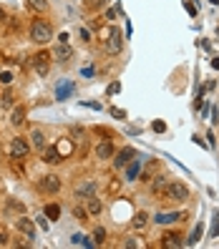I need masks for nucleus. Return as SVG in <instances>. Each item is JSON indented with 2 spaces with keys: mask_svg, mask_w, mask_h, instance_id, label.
Instances as JSON below:
<instances>
[{
  "mask_svg": "<svg viewBox=\"0 0 219 249\" xmlns=\"http://www.w3.org/2000/svg\"><path fill=\"white\" fill-rule=\"evenodd\" d=\"M16 227H18V231L23 234L25 239H36V224H33L28 216L20 214V216H18V222H16Z\"/></svg>",
  "mask_w": 219,
  "mask_h": 249,
  "instance_id": "0eeeda50",
  "label": "nucleus"
},
{
  "mask_svg": "<svg viewBox=\"0 0 219 249\" xmlns=\"http://www.w3.org/2000/svg\"><path fill=\"white\" fill-rule=\"evenodd\" d=\"M53 38V28L48 20H43V18H36L33 25H31V40L40 43V46H46V43Z\"/></svg>",
  "mask_w": 219,
  "mask_h": 249,
  "instance_id": "f257e3e1",
  "label": "nucleus"
},
{
  "mask_svg": "<svg viewBox=\"0 0 219 249\" xmlns=\"http://www.w3.org/2000/svg\"><path fill=\"white\" fill-rule=\"evenodd\" d=\"M43 161H46V164H61L63 156L58 154L55 146H46V149H43Z\"/></svg>",
  "mask_w": 219,
  "mask_h": 249,
  "instance_id": "f8f14e48",
  "label": "nucleus"
},
{
  "mask_svg": "<svg viewBox=\"0 0 219 249\" xmlns=\"http://www.w3.org/2000/svg\"><path fill=\"white\" fill-rule=\"evenodd\" d=\"M164 247H169V249L182 247V237H179V234H169V237L164 239Z\"/></svg>",
  "mask_w": 219,
  "mask_h": 249,
  "instance_id": "412c9836",
  "label": "nucleus"
},
{
  "mask_svg": "<svg viewBox=\"0 0 219 249\" xmlns=\"http://www.w3.org/2000/svg\"><path fill=\"white\" fill-rule=\"evenodd\" d=\"M0 81H3V83H10L13 76H10V73H3V76H0Z\"/></svg>",
  "mask_w": 219,
  "mask_h": 249,
  "instance_id": "72a5a7b5",
  "label": "nucleus"
},
{
  "mask_svg": "<svg viewBox=\"0 0 219 249\" xmlns=\"http://www.w3.org/2000/svg\"><path fill=\"white\" fill-rule=\"evenodd\" d=\"M10 124H13V126H23V124H25V108H23V106H16V108H13Z\"/></svg>",
  "mask_w": 219,
  "mask_h": 249,
  "instance_id": "4468645a",
  "label": "nucleus"
},
{
  "mask_svg": "<svg viewBox=\"0 0 219 249\" xmlns=\"http://www.w3.org/2000/svg\"><path fill=\"white\" fill-rule=\"evenodd\" d=\"M0 104H3V106H10V104H13V93H10V91H5L3 96H0Z\"/></svg>",
  "mask_w": 219,
  "mask_h": 249,
  "instance_id": "cd10ccee",
  "label": "nucleus"
},
{
  "mask_svg": "<svg viewBox=\"0 0 219 249\" xmlns=\"http://www.w3.org/2000/svg\"><path fill=\"white\" fill-rule=\"evenodd\" d=\"M121 244H124V247H139V242H134V239H124Z\"/></svg>",
  "mask_w": 219,
  "mask_h": 249,
  "instance_id": "473e14b6",
  "label": "nucleus"
},
{
  "mask_svg": "<svg viewBox=\"0 0 219 249\" xmlns=\"http://www.w3.org/2000/svg\"><path fill=\"white\" fill-rule=\"evenodd\" d=\"M71 93H73V83H63V86H58V91H55L58 101H66Z\"/></svg>",
  "mask_w": 219,
  "mask_h": 249,
  "instance_id": "6ab92c4d",
  "label": "nucleus"
},
{
  "mask_svg": "<svg viewBox=\"0 0 219 249\" xmlns=\"http://www.w3.org/2000/svg\"><path fill=\"white\" fill-rule=\"evenodd\" d=\"M86 3H91V5H104L106 0H86Z\"/></svg>",
  "mask_w": 219,
  "mask_h": 249,
  "instance_id": "e433bc0d",
  "label": "nucleus"
},
{
  "mask_svg": "<svg viewBox=\"0 0 219 249\" xmlns=\"http://www.w3.org/2000/svg\"><path fill=\"white\" fill-rule=\"evenodd\" d=\"M119 89H121L119 83H111V86H109V93H119Z\"/></svg>",
  "mask_w": 219,
  "mask_h": 249,
  "instance_id": "2f4dec72",
  "label": "nucleus"
},
{
  "mask_svg": "<svg viewBox=\"0 0 219 249\" xmlns=\"http://www.w3.org/2000/svg\"><path fill=\"white\" fill-rule=\"evenodd\" d=\"M199 237H201V227H197V229L192 231V237H189V244H197V242H199Z\"/></svg>",
  "mask_w": 219,
  "mask_h": 249,
  "instance_id": "c85d7f7f",
  "label": "nucleus"
},
{
  "mask_svg": "<svg viewBox=\"0 0 219 249\" xmlns=\"http://www.w3.org/2000/svg\"><path fill=\"white\" fill-rule=\"evenodd\" d=\"M48 61H51V53H46V51H40V53H36V55L31 58L33 68H36V71L40 73V76H43V73L48 71Z\"/></svg>",
  "mask_w": 219,
  "mask_h": 249,
  "instance_id": "9d476101",
  "label": "nucleus"
},
{
  "mask_svg": "<svg viewBox=\"0 0 219 249\" xmlns=\"http://www.w3.org/2000/svg\"><path fill=\"white\" fill-rule=\"evenodd\" d=\"M46 216L51 219V222H55V219L61 216V207H58V204H48V207H46Z\"/></svg>",
  "mask_w": 219,
  "mask_h": 249,
  "instance_id": "4be33fe9",
  "label": "nucleus"
},
{
  "mask_svg": "<svg viewBox=\"0 0 219 249\" xmlns=\"http://www.w3.org/2000/svg\"><path fill=\"white\" fill-rule=\"evenodd\" d=\"M73 214H76V216L81 219V222H86V216H89V212H86V209H81V207H76V209H73Z\"/></svg>",
  "mask_w": 219,
  "mask_h": 249,
  "instance_id": "c756f323",
  "label": "nucleus"
},
{
  "mask_svg": "<svg viewBox=\"0 0 219 249\" xmlns=\"http://www.w3.org/2000/svg\"><path fill=\"white\" fill-rule=\"evenodd\" d=\"M146 224H149V216H146L144 212L136 214V216H134V222H131V227H134V229H144Z\"/></svg>",
  "mask_w": 219,
  "mask_h": 249,
  "instance_id": "aec40b11",
  "label": "nucleus"
},
{
  "mask_svg": "<svg viewBox=\"0 0 219 249\" xmlns=\"http://www.w3.org/2000/svg\"><path fill=\"white\" fill-rule=\"evenodd\" d=\"M184 219H186L184 212H159V214L154 216V222H156L159 227H166V224H174V222H184Z\"/></svg>",
  "mask_w": 219,
  "mask_h": 249,
  "instance_id": "423d86ee",
  "label": "nucleus"
},
{
  "mask_svg": "<svg viewBox=\"0 0 219 249\" xmlns=\"http://www.w3.org/2000/svg\"><path fill=\"white\" fill-rule=\"evenodd\" d=\"M164 128H166L164 121H156V124H154V131H164Z\"/></svg>",
  "mask_w": 219,
  "mask_h": 249,
  "instance_id": "f704fd0d",
  "label": "nucleus"
},
{
  "mask_svg": "<svg viewBox=\"0 0 219 249\" xmlns=\"http://www.w3.org/2000/svg\"><path fill=\"white\" fill-rule=\"evenodd\" d=\"M38 189H40V192H46V194L61 192V177H55V174H48V177H43V179L38 181Z\"/></svg>",
  "mask_w": 219,
  "mask_h": 249,
  "instance_id": "39448f33",
  "label": "nucleus"
},
{
  "mask_svg": "<svg viewBox=\"0 0 219 249\" xmlns=\"http://www.w3.org/2000/svg\"><path fill=\"white\" fill-rule=\"evenodd\" d=\"M93 194H96V181H83V184L76 186V196L78 199H89Z\"/></svg>",
  "mask_w": 219,
  "mask_h": 249,
  "instance_id": "9b49d317",
  "label": "nucleus"
},
{
  "mask_svg": "<svg viewBox=\"0 0 219 249\" xmlns=\"http://www.w3.org/2000/svg\"><path fill=\"white\" fill-rule=\"evenodd\" d=\"M121 48H124V36H121V31H111V33L106 36V53H109V55H119Z\"/></svg>",
  "mask_w": 219,
  "mask_h": 249,
  "instance_id": "7ed1b4c3",
  "label": "nucleus"
},
{
  "mask_svg": "<svg viewBox=\"0 0 219 249\" xmlns=\"http://www.w3.org/2000/svg\"><path fill=\"white\" fill-rule=\"evenodd\" d=\"M104 239H106V229L104 227H96L93 229V242L96 244H104Z\"/></svg>",
  "mask_w": 219,
  "mask_h": 249,
  "instance_id": "b1692460",
  "label": "nucleus"
},
{
  "mask_svg": "<svg viewBox=\"0 0 219 249\" xmlns=\"http://www.w3.org/2000/svg\"><path fill=\"white\" fill-rule=\"evenodd\" d=\"M28 154H31V143H28L25 139H13L10 141V159H25Z\"/></svg>",
  "mask_w": 219,
  "mask_h": 249,
  "instance_id": "20e7f679",
  "label": "nucleus"
},
{
  "mask_svg": "<svg viewBox=\"0 0 219 249\" xmlns=\"http://www.w3.org/2000/svg\"><path fill=\"white\" fill-rule=\"evenodd\" d=\"M111 113L116 116V119H124V111H119V108H111Z\"/></svg>",
  "mask_w": 219,
  "mask_h": 249,
  "instance_id": "c9c22d12",
  "label": "nucleus"
},
{
  "mask_svg": "<svg viewBox=\"0 0 219 249\" xmlns=\"http://www.w3.org/2000/svg\"><path fill=\"white\" fill-rule=\"evenodd\" d=\"M164 194H166V199H171V201H186V199H189V186L182 184V181H171V184H166Z\"/></svg>",
  "mask_w": 219,
  "mask_h": 249,
  "instance_id": "f03ea898",
  "label": "nucleus"
},
{
  "mask_svg": "<svg viewBox=\"0 0 219 249\" xmlns=\"http://www.w3.org/2000/svg\"><path fill=\"white\" fill-rule=\"evenodd\" d=\"M31 141H33V146L40 151V149H46V136H43V131L40 128H36L33 134H31Z\"/></svg>",
  "mask_w": 219,
  "mask_h": 249,
  "instance_id": "dca6fc26",
  "label": "nucleus"
},
{
  "mask_svg": "<svg viewBox=\"0 0 219 249\" xmlns=\"http://www.w3.org/2000/svg\"><path fill=\"white\" fill-rule=\"evenodd\" d=\"M5 20V13H3V8H0V23H3Z\"/></svg>",
  "mask_w": 219,
  "mask_h": 249,
  "instance_id": "4c0bfd02",
  "label": "nucleus"
},
{
  "mask_svg": "<svg viewBox=\"0 0 219 249\" xmlns=\"http://www.w3.org/2000/svg\"><path fill=\"white\" fill-rule=\"evenodd\" d=\"M111 156H113V146H111L109 141H101V143L96 146V159L104 161V159H111Z\"/></svg>",
  "mask_w": 219,
  "mask_h": 249,
  "instance_id": "ddd939ff",
  "label": "nucleus"
},
{
  "mask_svg": "<svg viewBox=\"0 0 219 249\" xmlns=\"http://www.w3.org/2000/svg\"><path fill=\"white\" fill-rule=\"evenodd\" d=\"M139 171H141V159H136L134 164H128V169H126V179H128V181H134V179L139 177Z\"/></svg>",
  "mask_w": 219,
  "mask_h": 249,
  "instance_id": "a211bd4d",
  "label": "nucleus"
},
{
  "mask_svg": "<svg viewBox=\"0 0 219 249\" xmlns=\"http://www.w3.org/2000/svg\"><path fill=\"white\" fill-rule=\"evenodd\" d=\"M86 201H89V209H86V212H89V214H101V212H104V201H101V199H96V194L93 196H89V199H86Z\"/></svg>",
  "mask_w": 219,
  "mask_h": 249,
  "instance_id": "2eb2a0df",
  "label": "nucleus"
},
{
  "mask_svg": "<svg viewBox=\"0 0 219 249\" xmlns=\"http://www.w3.org/2000/svg\"><path fill=\"white\" fill-rule=\"evenodd\" d=\"M8 212H13V214H18V216H20V214L25 212V207H23V204H18V201H13V199H10V201H8Z\"/></svg>",
  "mask_w": 219,
  "mask_h": 249,
  "instance_id": "a878e982",
  "label": "nucleus"
},
{
  "mask_svg": "<svg viewBox=\"0 0 219 249\" xmlns=\"http://www.w3.org/2000/svg\"><path fill=\"white\" fill-rule=\"evenodd\" d=\"M131 159H136V149L126 146V149H121L119 154H116L113 164H116V169H124V166H128V164H131Z\"/></svg>",
  "mask_w": 219,
  "mask_h": 249,
  "instance_id": "6e6552de",
  "label": "nucleus"
},
{
  "mask_svg": "<svg viewBox=\"0 0 219 249\" xmlns=\"http://www.w3.org/2000/svg\"><path fill=\"white\" fill-rule=\"evenodd\" d=\"M166 177H156V184H154V194H162L164 189H166Z\"/></svg>",
  "mask_w": 219,
  "mask_h": 249,
  "instance_id": "393cba45",
  "label": "nucleus"
},
{
  "mask_svg": "<svg viewBox=\"0 0 219 249\" xmlns=\"http://www.w3.org/2000/svg\"><path fill=\"white\" fill-rule=\"evenodd\" d=\"M8 244V234H5V229H0V247H5Z\"/></svg>",
  "mask_w": 219,
  "mask_h": 249,
  "instance_id": "7c9ffc66",
  "label": "nucleus"
},
{
  "mask_svg": "<svg viewBox=\"0 0 219 249\" xmlns=\"http://www.w3.org/2000/svg\"><path fill=\"white\" fill-rule=\"evenodd\" d=\"M119 189H121V179H111L109 181V194H119Z\"/></svg>",
  "mask_w": 219,
  "mask_h": 249,
  "instance_id": "bb28decb",
  "label": "nucleus"
},
{
  "mask_svg": "<svg viewBox=\"0 0 219 249\" xmlns=\"http://www.w3.org/2000/svg\"><path fill=\"white\" fill-rule=\"evenodd\" d=\"M55 149H58V154L66 159V156H71V151H73V143H71L68 139H61V141L55 143Z\"/></svg>",
  "mask_w": 219,
  "mask_h": 249,
  "instance_id": "f3484780",
  "label": "nucleus"
},
{
  "mask_svg": "<svg viewBox=\"0 0 219 249\" xmlns=\"http://www.w3.org/2000/svg\"><path fill=\"white\" fill-rule=\"evenodd\" d=\"M28 8L36 10V13H43L48 8V3H46V0H28Z\"/></svg>",
  "mask_w": 219,
  "mask_h": 249,
  "instance_id": "5701e85b",
  "label": "nucleus"
},
{
  "mask_svg": "<svg viewBox=\"0 0 219 249\" xmlns=\"http://www.w3.org/2000/svg\"><path fill=\"white\" fill-rule=\"evenodd\" d=\"M51 55H53V61H58V63H66L68 58L73 55V48L68 46V43H58V46L53 48V53H51Z\"/></svg>",
  "mask_w": 219,
  "mask_h": 249,
  "instance_id": "1a4fd4ad",
  "label": "nucleus"
}]
</instances>
